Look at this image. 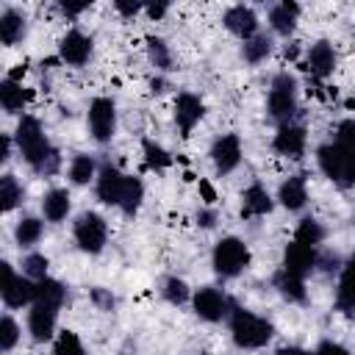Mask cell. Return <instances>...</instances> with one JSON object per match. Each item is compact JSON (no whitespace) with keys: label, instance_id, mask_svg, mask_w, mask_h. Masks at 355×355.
<instances>
[{"label":"cell","instance_id":"obj_2","mask_svg":"<svg viewBox=\"0 0 355 355\" xmlns=\"http://www.w3.org/2000/svg\"><path fill=\"white\" fill-rule=\"evenodd\" d=\"M319 169L341 186H355V153L341 144H322L319 147Z\"/></svg>","mask_w":355,"mask_h":355},{"label":"cell","instance_id":"obj_26","mask_svg":"<svg viewBox=\"0 0 355 355\" xmlns=\"http://www.w3.org/2000/svg\"><path fill=\"white\" fill-rule=\"evenodd\" d=\"M64 297H67V291H64V286L58 280H53V277L36 280V300L33 302H44V305L61 308L64 305Z\"/></svg>","mask_w":355,"mask_h":355},{"label":"cell","instance_id":"obj_44","mask_svg":"<svg viewBox=\"0 0 355 355\" xmlns=\"http://www.w3.org/2000/svg\"><path fill=\"white\" fill-rule=\"evenodd\" d=\"M277 355H313V352H308L302 347H283V349H277Z\"/></svg>","mask_w":355,"mask_h":355},{"label":"cell","instance_id":"obj_45","mask_svg":"<svg viewBox=\"0 0 355 355\" xmlns=\"http://www.w3.org/2000/svg\"><path fill=\"white\" fill-rule=\"evenodd\" d=\"M8 150H11V141H8V136H3V139H0V161L8 158Z\"/></svg>","mask_w":355,"mask_h":355},{"label":"cell","instance_id":"obj_12","mask_svg":"<svg viewBox=\"0 0 355 355\" xmlns=\"http://www.w3.org/2000/svg\"><path fill=\"white\" fill-rule=\"evenodd\" d=\"M125 180L128 175H122L116 166H103L97 175V197L105 205H119L122 202V191H125Z\"/></svg>","mask_w":355,"mask_h":355},{"label":"cell","instance_id":"obj_32","mask_svg":"<svg viewBox=\"0 0 355 355\" xmlns=\"http://www.w3.org/2000/svg\"><path fill=\"white\" fill-rule=\"evenodd\" d=\"M269 50H272V42L266 39V36H252V39H247L244 42V58L250 61V64H258V61H263L266 55H269Z\"/></svg>","mask_w":355,"mask_h":355},{"label":"cell","instance_id":"obj_30","mask_svg":"<svg viewBox=\"0 0 355 355\" xmlns=\"http://www.w3.org/2000/svg\"><path fill=\"white\" fill-rule=\"evenodd\" d=\"M14 236H17V241H19L22 247H31V244H36L39 236H42V222L33 219V216H25V219H19Z\"/></svg>","mask_w":355,"mask_h":355},{"label":"cell","instance_id":"obj_7","mask_svg":"<svg viewBox=\"0 0 355 355\" xmlns=\"http://www.w3.org/2000/svg\"><path fill=\"white\" fill-rule=\"evenodd\" d=\"M105 239H108V225L100 214H80L78 222H75V241L83 252H100L105 247Z\"/></svg>","mask_w":355,"mask_h":355},{"label":"cell","instance_id":"obj_35","mask_svg":"<svg viewBox=\"0 0 355 355\" xmlns=\"http://www.w3.org/2000/svg\"><path fill=\"white\" fill-rule=\"evenodd\" d=\"M141 147H144V161H147V166H153V169H164V166L172 164L169 153H166L161 144H155V141H144Z\"/></svg>","mask_w":355,"mask_h":355},{"label":"cell","instance_id":"obj_39","mask_svg":"<svg viewBox=\"0 0 355 355\" xmlns=\"http://www.w3.org/2000/svg\"><path fill=\"white\" fill-rule=\"evenodd\" d=\"M147 44H150V58H153V64L161 67V69H166V67L172 64V55H169L166 44H164L161 39H147Z\"/></svg>","mask_w":355,"mask_h":355},{"label":"cell","instance_id":"obj_42","mask_svg":"<svg viewBox=\"0 0 355 355\" xmlns=\"http://www.w3.org/2000/svg\"><path fill=\"white\" fill-rule=\"evenodd\" d=\"M114 6H116V11L125 14V17H133V14L141 8V3H128V0H116Z\"/></svg>","mask_w":355,"mask_h":355},{"label":"cell","instance_id":"obj_41","mask_svg":"<svg viewBox=\"0 0 355 355\" xmlns=\"http://www.w3.org/2000/svg\"><path fill=\"white\" fill-rule=\"evenodd\" d=\"M313 355H349V349L347 347H341L338 341H322L319 347H316V352Z\"/></svg>","mask_w":355,"mask_h":355},{"label":"cell","instance_id":"obj_23","mask_svg":"<svg viewBox=\"0 0 355 355\" xmlns=\"http://www.w3.org/2000/svg\"><path fill=\"white\" fill-rule=\"evenodd\" d=\"M42 214L50 222L67 219V214H69V194H67V189H50L44 194V200H42Z\"/></svg>","mask_w":355,"mask_h":355},{"label":"cell","instance_id":"obj_20","mask_svg":"<svg viewBox=\"0 0 355 355\" xmlns=\"http://www.w3.org/2000/svg\"><path fill=\"white\" fill-rule=\"evenodd\" d=\"M336 302L341 311H355V252L349 255L341 280H338V291H336Z\"/></svg>","mask_w":355,"mask_h":355},{"label":"cell","instance_id":"obj_3","mask_svg":"<svg viewBox=\"0 0 355 355\" xmlns=\"http://www.w3.org/2000/svg\"><path fill=\"white\" fill-rule=\"evenodd\" d=\"M14 139H17V147H19L22 158H25L31 166H36V164H39V161L53 150L36 116H22V119H19V125H17Z\"/></svg>","mask_w":355,"mask_h":355},{"label":"cell","instance_id":"obj_13","mask_svg":"<svg viewBox=\"0 0 355 355\" xmlns=\"http://www.w3.org/2000/svg\"><path fill=\"white\" fill-rule=\"evenodd\" d=\"M58 53H61V61H67L72 67H83L92 55V39L80 31H69L58 44Z\"/></svg>","mask_w":355,"mask_h":355},{"label":"cell","instance_id":"obj_40","mask_svg":"<svg viewBox=\"0 0 355 355\" xmlns=\"http://www.w3.org/2000/svg\"><path fill=\"white\" fill-rule=\"evenodd\" d=\"M336 144H341V147L355 153V119H344L336 128Z\"/></svg>","mask_w":355,"mask_h":355},{"label":"cell","instance_id":"obj_6","mask_svg":"<svg viewBox=\"0 0 355 355\" xmlns=\"http://www.w3.org/2000/svg\"><path fill=\"white\" fill-rule=\"evenodd\" d=\"M294 111H297V83L291 75H277L269 89V114L286 125L294 116Z\"/></svg>","mask_w":355,"mask_h":355},{"label":"cell","instance_id":"obj_33","mask_svg":"<svg viewBox=\"0 0 355 355\" xmlns=\"http://www.w3.org/2000/svg\"><path fill=\"white\" fill-rule=\"evenodd\" d=\"M53 355H86V352H83L80 338H78L72 330H64V333L55 338V344H53Z\"/></svg>","mask_w":355,"mask_h":355},{"label":"cell","instance_id":"obj_27","mask_svg":"<svg viewBox=\"0 0 355 355\" xmlns=\"http://www.w3.org/2000/svg\"><path fill=\"white\" fill-rule=\"evenodd\" d=\"M141 197H144V186H141V180H139V178H133V175H128L119 208H122L125 214H136V208L141 205Z\"/></svg>","mask_w":355,"mask_h":355},{"label":"cell","instance_id":"obj_47","mask_svg":"<svg viewBox=\"0 0 355 355\" xmlns=\"http://www.w3.org/2000/svg\"><path fill=\"white\" fill-rule=\"evenodd\" d=\"M197 219H200V225H205V227H211V225H214V214H211V211H202Z\"/></svg>","mask_w":355,"mask_h":355},{"label":"cell","instance_id":"obj_1","mask_svg":"<svg viewBox=\"0 0 355 355\" xmlns=\"http://www.w3.org/2000/svg\"><path fill=\"white\" fill-rule=\"evenodd\" d=\"M230 333H233V341H236L239 347H244V349H258V347H263V344L272 338L275 327H272L269 319H263V316H258V313H252V311L236 308L233 316H230Z\"/></svg>","mask_w":355,"mask_h":355},{"label":"cell","instance_id":"obj_38","mask_svg":"<svg viewBox=\"0 0 355 355\" xmlns=\"http://www.w3.org/2000/svg\"><path fill=\"white\" fill-rule=\"evenodd\" d=\"M164 297H166L172 305H180V302H186L189 288H186V283H183L180 277H169V280L164 283Z\"/></svg>","mask_w":355,"mask_h":355},{"label":"cell","instance_id":"obj_19","mask_svg":"<svg viewBox=\"0 0 355 355\" xmlns=\"http://www.w3.org/2000/svg\"><path fill=\"white\" fill-rule=\"evenodd\" d=\"M277 200L288 208V211H300L302 205H305V200H308V189H305V178L302 175H294V178H288L283 186H280V191H277Z\"/></svg>","mask_w":355,"mask_h":355},{"label":"cell","instance_id":"obj_5","mask_svg":"<svg viewBox=\"0 0 355 355\" xmlns=\"http://www.w3.org/2000/svg\"><path fill=\"white\" fill-rule=\"evenodd\" d=\"M0 272H3L0 291H3V302L8 308H22L36 300V280H31L28 275H14L11 263H6V261L0 263Z\"/></svg>","mask_w":355,"mask_h":355},{"label":"cell","instance_id":"obj_4","mask_svg":"<svg viewBox=\"0 0 355 355\" xmlns=\"http://www.w3.org/2000/svg\"><path fill=\"white\" fill-rule=\"evenodd\" d=\"M247 263H250V250H247V244L241 239L225 236V239L216 241V247H214V269H216V275L236 277L239 272L247 269Z\"/></svg>","mask_w":355,"mask_h":355},{"label":"cell","instance_id":"obj_37","mask_svg":"<svg viewBox=\"0 0 355 355\" xmlns=\"http://www.w3.org/2000/svg\"><path fill=\"white\" fill-rule=\"evenodd\" d=\"M22 272H25L31 280H42V277H47V258L39 255V252L28 255V258L22 261Z\"/></svg>","mask_w":355,"mask_h":355},{"label":"cell","instance_id":"obj_16","mask_svg":"<svg viewBox=\"0 0 355 355\" xmlns=\"http://www.w3.org/2000/svg\"><path fill=\"white\" fill-rule=\"evenodd\" d=\"M200 119H202V100L197 94H189V92L178 94V100H175V122H178V128L183 133H189Z\"/></svg>","mask_w":355,"mask_h":355},{"label":"cell","instance_id":"obj_18","mask_svg":"<svg viewBox=\"0 0 355 355\" xmlns=\"http://www.w3.org/2000/svg\"><path fill=\"white\" fill-rule=\"evenodd\" d=\"M333 67H336V53H333L330 42H316V44H311L308 58H305V69H308L311 75H316V78H324V75L333 72Z\"/></svg>","mask_w":355,"mask_h":355},{"label":"cell","instance_id":"obj_36","mask_svg":"<svg viewBox=\"0 0 355 355\" xmlns=\"http://www.w3.org/2000/svg\"><path fill=\"white\" fill-rule=\"evenodd\" d=\"M17 338H19V327H17V322H14L11 316H3V319H0V349H3V352L14 349Z\"/></svg>","mask_w":355,"mask_h":355},{"label":"cell","instance_id":"obj_11","mask_svg":"<svg viewBox=\"0 0 355 355\" xmlns=\"http://www.w3.org/2000/svg\"><path fill=\"white\" fill-rule=\"evenodd\" d=\"M194 311L205 322H219L227 313V300H225V294L219 288L205 286V288H200L194 294Z\"/></svg>","mask_w":355,"mask_h":355},{"label":"cell","instance_id":"obj_10","mask_svg":"<svg viewBox=\"0 0 355 355\" xmlns=\"http://www.w3.org/2000/svg\"><path fill=\"white\" fill-rule=\"evenodd\" d=\"M313 266H316V247L291 239V244L286 247V255H283V272H288V275L305 280V275H308Z\"/></svg>","mask_w":355,"mask_h":355},{"label":"cell","instance_id":"obj_28","mask_svg":"<svg viewBox=\"0 0 355 355\" xmlns=\"http://www.w3.org/2000/svg\"><path fill=\"white\" fill-rule=\"evenodd\" d=\"M277 288H280V294H283L286 300H291V302H302V300H305V280H302V277H294V275H288V272H280V275H277Z\"/></svg>","mask_w":355,"mask_h":355},{"label":"cell","instance_id":"obj_21","mask_svg":"<svg viewBox=\"0 0 355 355\" xmlns=\"http://www.w3.org/2000/svg\"><path fill=\"white\" fill-rule=\"evenodd\" d=\"M244 205H241V214L244 216H263V214H269L272 211V197H269V191L263 189V186H258V183H252L247 191H244Z\"/></svg>","mask_w":355,"mask_h":355},{"label":"cell","instance_id":"obj_22","mask_svg":"<svg viewBox=\"0 0 355 355\" xmlns=\"http://www.w3.org/2000/svg\"><path fill=\"white\" fill-rule=\"evenodd\" d=\"M297 17H300V6H297V3H291V0L277 3V6L269 11V22H272V28H275L277 33H286V36L294 31Z\"/></svg>","mask_w":355,"mask_h":355},{"label":"cell","instance_id":"obj_17","mask_svg":"<svg viewBox=\"0 0 355 355\" xmlns=\"http://www.w3.org/2000/svg\"><path fill=\"white\" fill-rule=\"evenodd\" d=\"M275 150L280 155H288V158L302 155V150H305V128L302 125H291V122L280 125V130L275 133Z\"/></svg>","mask_w":355,"mask_h":355},{"label":"cell","instance_id":"obj_8","mask_svg":"<svg viewBox=\"0 0 355 355\" xmlns=\"http://www.w3.org/2000/svg\"><path fill=\"white\" fill-rule=\"evenodd\" d=\"M89 128L97 141H108L116 128V108L108 97H94L89 105Z\"/></svg>","mask_w":355,"mask_h":355},{"label":"cell","instance_id":"obj_29","mask_svg":"<svg viewBox=\"0 0 355 355\" xmlns=\"http://www.w3.org/2000/svg\"><path fill=\"white\" fill-rule=\"evenodd\" d=\"M19 200H22V186L17 183L14 175H3L0 178V208L3 211H11Z\"/></svg>","mask_w":355,"mask_h":355},{"label":"cell","instance_id":"obj_46","mask_svg":"<svg viewBox=\"0 0 355 355\" xmlns=\"http://www.w3.org/2000/svg\"><path fill=\"white\" fill-rule=\"evenodd\" d=\"M166 11V3H158V6H147V14L150 17H161Z\"/></svg>","mask_w":355,"mask_h":355},{"label":"cell","instance_id":"obj_24","mask_svg":"<svg viewBox=\"0 0 355 355\" xmlns=\"http://www.w3.org/2000/svg\"><path fill=\"white\" fill-rule=\"evenodd\" d=\"M0 103H3V108H6L8 114H17V111L25 108L28 92H25L22 83H17L14 78H6V80L0 83Z\"/></svg>","mask_w":355,"mask_h":355},{"label":"cell","instance_id":"obj_15","mask_svg":"<svg viewBox=\"0 0 355 355\" xmlns=\"http://www.w3.org/2000/svg\"><path fill=\"white\" fill-rule=\"evenodd\" d=\"M225 25H227L230 33L241 36L244 42L258 33V17H255V11L247 8V6H233V8H227V11H225Z\"/></svg>","mask_w":355,"mask_h":355},{"label":"cell","instance_id":"obj_31","mask_svg":"<svg viewBox=\"0 0 355 355\" xmlns=\"http://www.w3.org/2000/svg\"><path fill=\"white\" fill-rule=\"evenodd\" d=\"M69 178H72V183H78V186L89 183V180L94 178V161H92L89 155H75L72 164H69Z\"/></svg>","mask_w":355,"mask_h":355},{"label":"cell","instance_id":"obj_14","mask_svg":"<svg viewBox=\"0 0 355 355\" xmlns=\"http://www.w3.org/2000/svg\"><path fill=\"white\" fill-rule=\"evenodd\" d=\"M55 316H58V308L53 305H44V302H33L31 313H28V330L33 336V341H47L55 330Z\"/></svg>","mask_w":355,"mask_h":355},{"label":"cell","instance_id":"obj_25","mask_svg":"<svg viewBox=\"0 0 355 355\" xmlns=\"http://www.w3.org/2000/svg\"><path fill=\"white\" fill-rule=\"evenodd\" d=\"M25 36V19H22V14H17V11H3L0 14V42L3 44H17L19 39Z\"/></svg>","mask_w":355,"mask_h":355},{"label":"cell","instance_id":"obj_9","mask_svg":"<svg viewBox=\"0 0 355 355\" xmlns=\"http://www.w3.org/2000/svg\"><path fill=\"white\" fill-rule=\"evenodd\" d=\"M211 161H214V166H216L219 175L233 172L239 166V161H241V141H239V136L236 133L219 136L214 141V147H211Z\"/></svg>","mask_w":355,"mask_h":355},{"label":"cell","instance_id":"obj_43","mask_svg":"<svg viewBox=\"0 0 355 355\" xmlns=\"http://www.w3.org/2000/svg\"><path fill=\"white\" fill-rule=\"evenodd\" d=\"M86 8H89V3H61V11L69 14V17H75V14L86 11Z\"/></svg>","mask_w":355,"mask_h":355},{"label":"cell","instance_id":"obj_34","mask_svg":"<svg viewBox=\"0 0 355 355\" xmlns=\"http://www.w3.org/2000/svg\"><path fill=\"white\" fill-rule=\"evenodd\" d=\"M322 236H324V230H322V225L313 222V219H302V222L297 225V233H294L297 241L311 244V247H316V244L322 241Z\"/></svg>","mask_w":355,"mask_h":355}]
</instances>
